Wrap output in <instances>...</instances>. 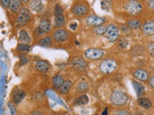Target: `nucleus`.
Returning a JSON list of instances; mask_svg holds the SVG:
<instances>
[{"instance_id":"nucleus-1","label":"nucleus","mask_w":154,"mask_h":115,"mask_svg":"<svg viewBox=\"0 0 154 115\" xmlns=\"http://www.w3.org/2000/svg\"><path fill=\"white\" fill-rule=\"evenodd\" d=\"M128 100H129L128 95L120 90L114 91L111 96V102L116 106H121L127 103Z\"/></svg>"},{"instance_id":"nucleus-2","label":"nucleus","mask_w":154,"mask_h":115,"mask_svg":"<svg viewBox=\"0 0 154 115\" xmlns=\"http://www.w3.org/2000/svg\"><path fill=\"white\" fill-rule=\"evenodd\" d=\"M117 68V63L113 59H106L103 61L100 66V70L104 74H110L114 72Z\"/></svg>"},{"instance_id":"nucleus-3","label":"nucleus","mask_w":154,"mask_h":115,"mask_svg":"<svg viewBox=\"0 0 154 115\" xmlns=\"http://www.w3.org/2000/svg\"><path fill=\"white\" fill-rule=\"evenodd\" d=\"M104 35L109 41L115 42L119 38V30H118V28L116 26L113 25V24H110L106 27V30Z\"/></svg>"},{"instance_id":"nucleus-4","label":"nucleus","mask_w":154,"mask_h":115,"mask_svg":"<svg viewBox=\"0 0 154 115\" xmlns=\"http://www.w3.org/2000/svg\"><path fill=\"white\" fill-rule=\"evenodd\" d=\"M30 12L28 9L22 8L19 12V15L17 17V23L19 25L24 26L29 22L30 19Z\"/></svg>"},{"instance_id":"nucleus-5","label":"nucleus","mask_w":154,"mask_h":115,"mask_svg":"<svg viewBox=\"0 0 154 115\" xmlns=\"http://www.w3.org/2000/svg\"><path fill=\"white\" fill-rule=\"evenodd\" d=\"M103 51L100 49H89L85 52V56L89 59L96 60L103 56Z\"/></svg>"},{"instance_id":"nucleus-6","label":"nucleus","mask_w":154,"mask_h":115,"mask_svg":"<svg viewBox=\"0 0 154 115\" xmlns=\"http://www.w3.org/2000/svg\"><path fill=\"white\" fill-rule=\"evenodd\" d=\"M128 12L132 15H136L142 11V6L137 1H131L128 3L127 6Z\"/></svg>"},{"instance_id":"nucleus-7","label":"nucleus","mask_w":154,"mask_h":115,"mask_svg":"<svg viewBox=\"0 0 154 115\" xmlns=\"http://www.w3.org/2000/svg\"><path fill=\"white\" fill-rule=\"evenodd\" d=\"M105 22V19L102 17H99L98 16L91 15L86 19V24L89 26H91V27H98V26H101Z\"/></svg>"},{"instance_id":"nucleus-8","label":"nucleus","mask_w":154,"mask_h":115,"mask_svg":"<svg viewBox=\"0 0 154 115\" xmlns=\"http://www.w3.org/2000/svg\"><path fill=\"white\" fill-rule=\"evenodd\" d=\"M53 36L56 42H61L65 41L66 39L68 38L69 34L64 30H58L53 33Z\"/></svg>"},{"instance_id":"nucleus-9","label":"nucleus","mask_w":154,"mask_h":115,"mask_svg":"<svg viewBox=\"0 0 154 115\" xmlns=\"http://www.w3.org/2000/svg\"><path fill=\"white\" fill-rule=\"evenodd\" d=\"M36 68H37V69L39 72L42 73H46L49 70L50 66L47 61L40 60L37 61V63H36Z\"/></svg>"},{"instance_id":"nucleus-10","label":"nucleus","mask_w":154,"mask_h":115,"mask_svg":"<svg viewBox=\"0 0 154 115\" xmlns=\"http://www.w3.org/2000/svg\"><path fill=\"white\" fill-rule=\"evenodd\" d=\"M143 32L147 35H152L154 34V22L149 21L146 22L143 26Z\"/></svg>"},{"instance_id":"nucleus-11","label":"nucleus","mask_w":154,"mask_h":115,"mask_svg":"<svg viewBox=\"0 0 154 115\" xmlns=\"http://www.w3.org/2000/svg\"><path fill=\"white\" fill-rule=\"evenodd\" d=\"M25 97V92L22 90H17L13 94V100L16 104H18L23 100Z\"/></svg>"},{"instance_id":"nucleus-12","label":"nucleus","mask_w":154,"mask_h":115,"mask_svg":"<svg viewBox=\"0 0 154 115\" xmlns=\"http://www.w3.org/2000/svg\"><path fill=\"white\" fill-rule=\"evenodd\" d=\"M72 12L74 14L78 16H82L86 14L87 8L86 6L82 5V4H78L74 6L72 9Z\"/></svg>"},{"instance_id":"nucleus-13","label":"nucleus","mask_w":154,"mask_h":115,"mask_svg":"<svg viewBox=\"0 0 154 115\" xmlns=\"http://www.w3.org/2000/svg\"><path fill=\"white\" fill-rule=\"evenodd\" d=\"M19 38L20 42L24 44H28L32 41V39L29 35V34L25 30H21L19 33Z\"/></svg>"},{"instance_id":"nucleus-14","label":"nucleus","mask_w":154,"mask_h":115,"mask_svg":"<svg viewBox=\"0 0 154 115\" xmlns=\"http://www.w3.org/2000/svg\"><path fill=\"white\" fill-rule=\"evenodd\" d=\"M134 76L136 77L137 79L140 81H143V82H145L148 79V74L143 69H138L134 72Z\"/></svg>"},{"instance_id":"nucleus-15","label":"nucleus","mask_w":154,"mask_h":115,"mask_svg":"<svg viewBox=\"0 0 154 115\" xmlns=\"http://www.w3.org/2000/svg\"><path fill=\"white\" fill-rule=\"evenodd\" d=\"M22 6V2L19 0H12L9 3V9L12 12H17L20 9Z\"/></svg>"},{"instance_id":"nucleus-16","label":"nucleus","mask_w":154,"mask_h":115,"mask_svg":"<svg viewBox=\"0 0 154 115\" xmlns=\"http://www.w3.org/2000/svg\"><path fill=\"white\" fill-rule=\"evenodd\" d=\"M64 78L61 75H55L53 77L52 83L53 86L55 89H59L61 86L64 84Z\"/></svg>"},{"instance_id":"nucleus-17","label":"nucleus","mask_w":154,"mask_h":115,"mask_svg":"<svg viewBox=\"0 0 154 115\" xmlns=\"http://www.w3.org/2000/svg\"><path fill=\"white\" fill-rule=\"evenodd\" d=\"M31 9L36 12H39L43 9V4H42L41 1H39V0H35V1H32L30 4Z\"/></svg>"},{"instance_id":"nucleus-18","label":"nucleus","mask_w":154,"mask_h":115,"mask_svg":"<svg viewBox=\"0 0 154 115\" xmlns=\"http://www.w3.org/2000/svg\"><path fill=\"white\" fill-rule=\"evenodd\" d=\"M133 86H134V89H135L136 92L137 96H141L144 93V92H145L144 86L141 85V83H139V82L134 81V82H133Z\"/></svg>"},{"instance_id":"nucleus-19","label":"nucleus","mask_w":154,"mask_h":115,"mask_svg":"<svg viewBox=\"0 0 154 115\" xmlns=\"http://www.w3.org/2000/svg\"><path fill=\"white\" fill-rule=\"evenodd\" d=\"M137 102L141 107L146 108V109H149L152 105L151 102L148 98H145V97H143V98H139L137 100Z\"/></svg>"},{"instance_id":"nucleus-20","label":"nucleus","mask_w":154,"mask_h":115,"mask_svg":"<svg viewBox=\"0 0 154 115\" xmlns=\"http://www.w3.org/2000/svg\"><path fill=\"white\" fill-rule=\"evenodd\" d=\"M39 28L41 31H43L44 33L49 32L50 29H51V23H50L48 20H42L41 22H40Z\"/></svg>"},{"instance_id":"nucleus-21","label":"nucleus","mask_w":154,"mask_h":115,"mask_svg":"<svg viewBox=\"0 0 154 115\" xmlns=\"http://www.w3.org/2000/svg\"><path fill=\"white\" fill-rule=\"evenodd\" d=\"M89 102V98L86 95H82L74 100V103L77 105H85Z\"/></svg>"},{"instance_id":"nucleus-22","label":"nucleus","mask_w":154,"mask_h":115,"mask_svg":"<svg viewBox=\"0 0 154 115\" xmlns=\"http://www.w3.org/2000/svg\"><path fill=\"white\" fill-rule=\"evenodd\" d=\"M65 25V19L62 15L56 16L54 20V26L56 27H61Z\"/></svg>"},{"instance_id":"nucleus-23","label":"nucleus","mask_w":154,"mask_h":115,"mask_svg":"<svg viewBox=\"0 0 154 115\" xmlns=\"http://www.w3.org/2000/svg\"><path fill=\"white\" fill-rule=\"evenodd\" d=\"M51 43H52V40L51 37H45L39 41V45L44 47H49L51 45Z\"/></svg>"},{"instance_id":"nucleus-24","label":"nucleus","mask_w":154,"mask_h":115,"mask_svg":"<svg viewBox=\"0 0 154 115\" xmlns=\"http://www.w3.org/2000/svg\"><path fill=\"white\" fill-rule=\"evenodd\" d=\"M72 85V82L71 81H66L64 82V84L61 86V87L59 88V91L61 94H66V92L69 91V90L70 89V87Z\"/></svg>"},{"instance_id":"nucleus-25","label":"nucleus","mask_w":154,"mask_h":115,"mask_svg":"<svg viewBox=\"0 0 154 115\" xmlns=\"http://www.w3.org/2000/svg\"><path fill=\"white\" fill-rule=\"evenodd\" d=\"M128 26L130 27L131 29H134V30H136V29H139L141 26V23L140 21L135 20V19H132L128 22Z\"/></svg>"},{"instance_id":"nucleus-26","label":"nucleus","mask_w":154,"mask_h":115,"mask_svg":"<svg viewBox=\"0 0 154 115\" xmlns=\"http://www.w3.org/2000/svg\"><path fill=\"white\" fill-rule=\"evenodd\" d=\"M74 65H75L76 67L80 68V69H84V68H85L86 66V61H84V59H79L74 61Z\"/></svg>"},{"instance_id":"nucleus-27","label":"nucleus","mask_w":154,"mask_h":115,"mask_svg":"<svg viewBox=\"0 0 154 115\" xmlns=\"http://www.w3.org/2000/svg\"><path fill=\"white\" fill-rule=\"evenodd\" d=\"M106 30V27H105L104 26H102V25L98 26V27H96L94 29L95 33L98 35H103V34H105Z\"/></svg>"},{"instance_id":"nucleus-28","label":"nucleus","mask_w":154,"mask_h":115,"mask_svg":"<svg viewBox=\"0 0 154 115\" xmlns=\"http://www.w3.org/2000/svg\"><path fill=\"white\" fill-rule=\"evenodd\" d=\"M30 49V46L27 44H19L17 47V50L19 52H29Z\"/></svg>"},{"instance_id":"nucleus-29","label":"nucleus","mask_w":154,"mask_h":115,"mask_svg":"<svg viewBox=\"0 0 154 115\" xmlns=\"http://www.w3.org/2000/svg\"><path fill=\"white\" fill-rule=\"evenodd\" d=\"M87 88H88V85L85 82L80 83L78 85V91L79 92H84L87 90Z\"/></svg>"},{"instance_id":"nucleus-30","label":"nucleus","mask_w":154,"mask_h":115,"mask_svg":"<svg viewBox=\"0 0 154 115\" xmlns=\"http://www.w3.org/2000/svg\"><path fill=\"white\" fill-rule=\"evenodd\" d=\"M62 13H63L62 8H61L59 4H56V6H55V14H56V16L62 15Z\"/></svg>"},{"instance_id":"nucleus-31","label":"nucleus","mask_w":154,"mask_h":115,"mask_svg":"<svg viewBox=\"0 0 154 115\" xmlns=\"http://www.w3.org/2000/svg\"><path fill=\"white\" fill-rule=\"evenodd\" d=\"M8 106H9V111H10L11 115H16V108L14 107V105L13 104V103L9 102Z\"/></svg>"},{"instance_id":"nucleus-32","label":"nucleus","mask_w":154,"mask_h":115,"mask_svg":"<svg viewBox=\"0 0 154 115\" xmlns=\"http://www.w3.org/2000/svg\"><path fill=\"white\" fill-rule=\"evenodd\" d=\"M148 52L149 54L154 56V42L149 44L148 46Z\"/></svg>"},{"instance_id":"nucleus-33","label":"nucleus","mask_w":154,"mask_h":115,"mask_svg":"<svg viewBox=\"0 0 154 115\" xmlns=\"http://www.w3.org/2000/svg\"><path fill=\"white\" fill-rule=\"evenodd\" d=\"M119 44L122 48L126 47H127V45H128V40H126V39H122V40L120 41Z\"/></svg>"},{"instance_id":"nucleus-34","label":"nucleus","mask_w":154,"mask_h":115,"mask_svg":"<svg viewBox=\"0 0 154 115\" xmlns=\"http://www.w3.org/2000/svg\"><path fill=\"white\" fill-rule=\"evenodd\" d=\"M34 34L36 35V36H37V37H41L42 36V35H44V32H43V31H41V30H40L39 28H37L34 31Z\"/></svg>"},{"instance_id":"nucleus-35","label":"nucleus","mask_w":154,"mask_h":115,"mask_svg":"<svg viewBox=\"0 0 154 115\" xmlns=\"http://www.w3.org/2000/svg\"><path fill=\"white\" fill-rule=\"evenodd\" d=\"M0 3H1V6H2L3 7L6 8L9 6L10 1H9V0H1V1H0Z\"/></svg>"},{"instance_id":"nucleus-36","label":"nucleus","mask_w":154,"mask_h":115,"mask_svg":"<svg viewBox=\"0 0 154 115\" xmlns=\"http://www.w3.org/2000/svg\"><path fill=\"white\" fill-rule=\"evenodd\" d=\"M116 115H130V114L125 110H119L116 112Z\"/></svg>"},{"instance_id":"nucleus-37","label":"nucleus","mask_w":154,"mask_h":115,"mask_svg":"<svg viewBox=\"0 0 154 115\" xmlns=\"http://www.w3.org/2000/svg\"><path fill=\"white\" fill-rule=\"evenodd\" d=\"M149 85L154 89V76L149 79Z\"/></svg>"},{"instance_id":"nucleus-38","label":"nucleus","mask_w":154,"mask_h":115,"mask_svg":"<svg viewBox=\"0 0 154 115\" xmlns=\"http://www.w3.org/2000/svg\"><path fill=\"white\" fill-rule=\"evenodd\" d=\"M77 24H71V25L70 26V27L71 29H72L73 30H75L76 28H77Z\"/></svg>"},{"instance_id":"nucleus-39","label":"nucleus","mask_w":154,"mask_h":115,"mask_svg":"<svg viewBox=\"0 0 154 115\" xmlns=\"http://www.w3.org/2000/svg\"><path fill=\"white\" fill-rule=\"evenodd\" d=\"M102 115H108V108H106L102 113Z\"/></svg>"},{"instance_id":"nucleus-40","label":"nucleus","mask_w":154,"mask_h":115,"mask_svg":"<svg viewBox=\"0 0 154 115\" xmlns=\"http://www.w3.org/2000/svg\"><path fill=\"white\" fill-rule=\"evenodd\" d=\"M150 5L154 8V1H150Z\"/></svg>"},{"instance_id":"nucleus-41","label":"nucleus","mask_w":154,"mask_h":115,"mask_svg":"<svg viewBox=\"0 0 154 115\" xmlns=\"http://www.w3.org/2000/svg\"><path fill=\"white\" fill-rule=\"evenodd\" d=\"M94 115H98V114H94Z\"/></svg>"}]
</instances>
